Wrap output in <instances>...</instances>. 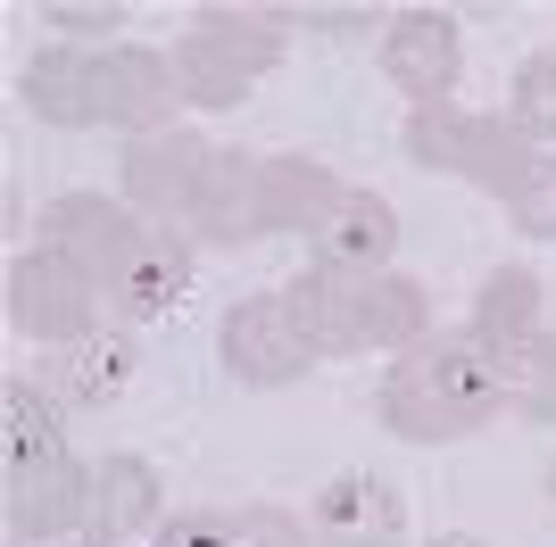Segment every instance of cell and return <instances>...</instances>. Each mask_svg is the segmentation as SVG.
I'll list each match as a JSON object with an SVG mask.
<instances>
[{
	"instance_id": "cell-1",
	"label": "cell",
	"mask_w": 556,
	"mask_h": 547,
	"mask_svg": "<svg viewBox=\"0 0 556 547\" xmlns=\"http://www.w3.org/2000/svg\"><path fill=\"white\" fill-rule=\"evenodd\" d=\"M25 109L75 133L150 141L184 125V84L159 42H50L25 59Z\"/></svg>"
},
{
	"instance_id": "cell-2",
	"label": "cell",
	"mask_w": 556,
	"mask_h": 547,
	"mask_svg": "<svg viewBox=\"0 0 556 547\" xmlns=\"http://www.w3.org/2000/svg\"><path fill=\"white\" fill-rule=\"evenodd\" d=\"M490 415H507V373L490 365V348L465 323H448L424 348L391 357L382 382H374V423L391 440H407V448H457Z\"/></svg>"
},
{
	"instance_id": "cell-3",
	"label": "cell",
	"mask_w": 556,
	"mask_h": 547,
	"mask_svg": "<svg viewBox=\"0 0 556 547\" xmlns=\"http://www.w3.org/2000/svg\"><path fill=\"white\" fill-rule=\"evenodd\" d=\"M282 50H291V9H200L166 42V59H175L184 109L225 116L282 67Z\"/></svg>"
},
{
	"instance_id": "cell-4",
	"label": "cell",
	"mask_w": 556,
	"mask_h": 547,
	"mask_svg": "<svg viewBox=\"0 0 556 547\" xmlns=\"http://www.w3.org/2000/svg\"><path fill=\"white\" fill-rule=\"evenodd\" d=\"M399 150L416 166H432V175H457V182H473V191H490V200H507L515 182L540 166V150L507 125V109H465V100H424V109H407Z\"/></svg>"
},
{
	"instance_id": "cell-5",
	"label": "cell",
	"mask_w": 556,
	"mask_h": 547,
	"mask_svg": "<svg viewBox=\"0 0 556 547\" xmlns=\"http://www.w3.org/2000/svg\"><path fill=\"white\" fill-rule=\"evenodd\" d=\"M9 323H17L34 348H67V341L109 332L116 316H109V291H100L75 257L25 250V257H9Z\"/></svg>"
},
{
	"instance_id": "cell-6",
	"label": "cell",
	"mask_w": 556,
	"mask_h": 547,
	"mask_svg": "<svg viewBox=\"0 0 556 547\" xmlns=\"http://www.w3.org/2000/svg\"><path fill=\"white\" fill-rule=\"evenodd\" d=\"M216 166V141L200 125H175V133H150V141H125V158H116V200L134 207L141 225H159L184 241L191 225V200H200V182Z\"/></svg>"
},
{
	"instance_id": "cell-7",
	"label": "cell",
	"mask_w": 556,
	"mask_h": 547,
	"mask_svg": "<svg viewBox=\"0 0 556 547\" xmlns=\"http://www.w3.org/2000/svg\"><path fill=\"white\" fill-rule=\"evenodd\" d=\"M0 523L9 547H67L92 531V465L84 456H34V465H0Z\"/></svg>"
},
{
	"instance_id": "cell-8",
	"label": "cell",
	"mask_w": 556,
	"mask_h": 547,
	"mask_svg": "<svg viewBox=\"0 0 556 547\" xmlns=\"http://www.w3.org/2000/svg\"><path fill=\"white\" fill-rule=\"evenodd\" d=\"M216 365H225L241 390H291L316 373V348H307L300 316L282 307V291H250V298H232L225 323H216Z\"/></svg>"
},
{
	"instance_id": "cell-9",
	"label": "cell",
	"mask_w": 556,
	"mask_h": 547,
	"mask_svg": "<svg viewBox=\"0 0 556 547\" xmlns=\"http://www.w3.org/2000/svg\"><path fill=\"white\" fill-rule=\"evenodd\" d=\"M141 241H150V225H141V216L116 200V191H59V200L34 216V250L75 257L92 282H109V274L125 266Z\"/></svg>"
},
{
	"instance_id": "cell-10",
	"label": "cell",
	"mask_w": 556,
	"mask_h": 547,
	"mask_svg": "<svg viewBox=\"0 0 556 547\" xmlns=\"http://www.w3.org/2000/svg\"><path fill=\"white\" fill-rule=\"evenodd\" d=\"M141 373V332L109 323L92 341H67V348H42L34 357V390H42L59 415H100L125 398V382Z\"/></svg>"
},
{
	"instance_id": "cell-11",
	"label": "cell",
	"mask_w": 556,
	"mask_h": 547,
	"mask_svg": "<svg viewBox=\"0 0 556 547\" xmlns=\"http://www.w3.org/2000/svg\"><path fill=\"white\" fill-rule=\"evenodd\" d=\"M374 59H382V75H391V91H407V109H424V100H457L465 34H457L448 9H391Z\"/></svg>"
},
{
	"instance_id": "cell-12",
	"label": "cell",
	"mask_w": 556,
	"mask_h": 547,
	"mask_svg": "<svg viewBox=\"0 0 556 547\" xmlns=\"http://www.w3.org/2000/svg\"><path fill=\"white\" fill-rule=\"evenodd\" d=\"M266 241V207H257V150H216L200 200H191V225H184V250L208 257V250H250Z\"/></svg>"
},
{
	"instance_id": "cell-13",
	"label": "cell",
	"mask_w": 556,
	"mask_h": 547,
	"mask_svg": "<svg viewBox=\"0 0 556 547\" xmlns=\"http://www.w3.org/2000/svg\"><path fill=\"white\" fill-rule=\"evenodd\" d=\"M307 531H316V547H407V498L374 473H341L316 489Z\"/></svg>"
},
{
	"instance_id": "cell-14",
	"label": "cell",
	"mask_w": 556,
	"mask_h": 547,
	"mask_svg": "<svg viewBox=\"0 0 556 547\" xmlns=\"http://www.w3.org/2000/svg\"><path fill=\"white\" fill-rule=\"evenodd\" d=\"M465 332H473V341L490 348V365L507 373V365L548 332V291H540V274L532 266H490L482 291H473V307H465Z\"/></svg>"
},
{
	"instance_id": "cell-15",
	"label": "cell",
	"mask_w": 556,
	"mask_h": 547,
	"mask_svg": "<svg viewBox=\"0 0 556 547\" xmlns=\"http://www.w3.org/2000/svg\"><path fill=\"white\" fill-rule=\"evenodd\" d=\"M399 257V207L366 182H349V200L307 232V266L325 274H382Z\"/></svg>"
},
{
	"instance_id": "cell-16",
	"label": "cell",
	"mask_w": 556,
	"mask_h": 547,
	"mask_svg": "<svg viewBox=\"0 0 556 547\" xmlns=\"http://www.w3.org/2000/svg\"><path fill=\"white\" fill-rule=\"evenodd\" d=\"M166 523V481L150 456H100L92 465V539L100 547H150Z\"/></svg>"
},
{
	"instance_id": "cell-17",
	"label": "cell",
	"mask_w": 556,
	"mask_h": 547,
	"mask_svg": "<svg viewBox=\"0 0 556 547\" xmlns=\"http://www.w3.org/2000/svg\"><path fill=\"white\" fill-rule=\"evenodd\" d=\"M341 200H349V175H332L325 158L257 150V207H266V232H300V241H307Z\"/></svg>"
},
{
	"instance_id": "cell-18",
	"label": "cell",
	"mask_w": 556,
	"mask_h": 547,
	"mask_svg": "<svg viewBox=\"0 0 556 547\" xmlns=\"http://www.w3.org/2000/svg\"><path fill=\"white\" fill-rule=\"evenodd\" d=\"M432 332H441V323H432V291H424L416 274H399V266L357 274V348H366V357H407V348H424Z\"/></svg>"
},
{
	"instance_id": "cell-19",
	"label": "cell",
	"mask_w": 556,
	"mask_h": 547,
	"mask_svg": "<svg viewBox=\"0 0 556 547\" xmlns=\"http://www.w3.org/2000/svg\"><path fill=\"white\" fill-rule=\"evenodd\" d=\"M282 307L300 316V332H307L316 357H357V274L300 266L291 282H282Z\"/></svg>"
},
{
	"instance_id": "cell-20",
	"label": "cell",
	"mask_w": 556,
	"mask_h": 547,
	"mask_svg": "<svg viewBox=\"0 0 556 547\" xmlns=\"http://www.w3.org/2000/svg\"><path fill=\"white\" fill-rule=\"evenodd\" d=\"M34 456H67V415L34 382H9L0 390V465H34Z\"/></svg>"
},
{
	"instance_id": "cell-21",
	"label": "cell",
	"mask_w": 556,
	"mask_h": 547,
	"mask_svg": "<svg viewBox=\"0 0 556 547\" xmlns=\"http://www.w3.org/2000/svg\"><path fill=\"white\" fill-rule=\"evenodd\" d=\"M507 125L532 141V150H556V42L532 50V59L515 67V84H507Z\"/></svg>"
},
{
	"instance_id": "cell-22",
	"label": "cell",
	"mask_w": 556,
	"mask_h": 547,
	"mask_svg": "<svg viewBox=\"0 0 556 547\" xmlns=\"http://www.w3.org/2000/svg\"><path fill=\"white\" fill-rule=\"evenodd\" d=\"M225 547H316V531H307V514L275 498H241L225 506Z\"/></svg>"
},
{
	"instance_id": "cell-23",
	"label": "cell",
	"mask_w": 556,
	"mask_h": 547,
	"mask_svg": "<svg viewBox=\"0 0 556 547\" xmlns=\"http://www.w3.org/2000/svg\"><path fill=\"white\" fill-rule=\"evenodd\" d=\"M507 407L523 415V423H556V332H540V341L507 365Z\"/></svg>"
},
{
	"instance_id": "cell-24",
	"label": "cell",
	"mask_w": 556,
	"mask_h": 547,
	"mask_svg": "<svg viewBox=\"0 0 556 547\" xmlns=\"http://www.w3.org/2000/svg\"><path fill=\"white\" fill-rule=\"evenodd\" d=\"M498 207H507V225L523 232V241H556V150H540V166L515 182Z\"/></svg>"
},
{
	"instance_id": "cell-25",
	"label": "cell",
	"mask_w": 556,
	"mask_h": 547,
	"mask_svg": "<svg viewBox=\"0 0 556 547\" xmlns=\"http://www.w3.org/2000/svg\"><path fill=\"white\" fill-rule=\"evenodd\" d=\"M150 547H225V506H166Z\"/></svg>"
},
{
	"instance_id": "cell-26",
	"label": "cell",
	"mask_w": 556,
	"mask_h": 547,
	"mask_svg": "<svg viewBox=\"0 0 556 547\" xmlns=\"http://www.w3.org/2000/svg\"><path fill=\"white\" fill-rule=\"evenodd\" d=\"M325 34V42H349V34H366V25H382V17H366V9H291V34Z\"/></svg>"
},
{
	"instance_id": "cell-27",
	"label": "cell",
	"mask_w": 556,
	"mask_h": 547,
	"mask_svg": "<svg viewBox=\"0 0 556 547\" xmlns=\"http://www.w3.org/2000/svg\"><path fill=\"white\" fill-rule=\"evenodd\" d=\"M50 25H67V42H116V9H50Z\"/></svg>"
},
{
	"instance_id": "cell-28",
	"label": "cell",
	"mask_w": 556,
	"mask_h": 547,
	"mask_svg": "<svg viewBox=\"0 0 556 547\" xmlns=\"http://www.w3.org/2000/svg\"><path fill=\"white\" fill-rule=\"evenodd\" d=\"M424 547H490V539H473V531H441V539H424Z\"/></svg>"
},
{
	"instance_id": "cell-29",
	"label": "cell",
	"mask_w": 556,
	"mask_h": 547,
	"mask_svg": "<svg viewBox=\"0 0 556 547\" xmlns=\"http://www.w3.org/2000/svg\"><path fill=\"white\" fill-rule=\"evenodd\" d=\"M548 506H556V456H548Z\"/></svg>"
},
{
	"instance_id": "cell-30",
	"label": "cell",
	"mask_w": 556,
	"mask_h": 547,
	"mask_svg": "<svg viewBox=\"0 0 556 547\" xmlns=\"http://www.w3.org/2000/svg\"><path fill=\"white\" fill-rule=\"evenodd\" d=\"M67 547H100V539H92V531H84V539H67Z\"/></svg>"
}]
</instances>
